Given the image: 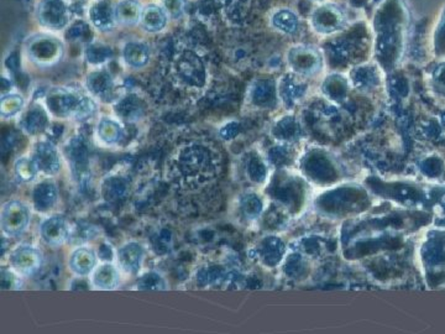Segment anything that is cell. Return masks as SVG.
I'll list each match as a JSON object with an SVG mask.
<instances>
[{
	"label": "cell",
	"instance_id": "obj_8",
	"mask_svg": "<svg viewBox=\"0 0 445 334\" xmlns=\"http://www.w3.org/2000/svg\"><path fill=\"white\" fill-rule=\"evenodd\" d=\"M90 24L102 33L112 31L115 28V5L110 0H95L88 10Z\"/></svg>",
	"mask_w": 445,
	"mask_h": 334
},
{
	"label": "cell",
	"instance_id": "obj_14",
	"mask_svg": "<svg viewBox=\"0 0 445 334\" xmlns=\"http://www.w3.org/2000/svg\"><path fill=\"white\" fill-rule=\"evenodd\" d=\"M67 158L71 161L73 170L83 171L88 165L90 145L82 135L71 139L66 148Z\"/></svg>",
	"mask_w": 445,
	"mask_h": 334
},
{
	"label": "cell",
	"instance_id": "obj_16",
	"mask_svg": "<svg viewBox=\"0 0 445 334\" xmlns=\"http://www.w3.org/2000/svg\"><path fill=\"white\" fill-rule=\"evenodd\" d=\"M57 197H58V193H57L55 183L50 181L41 182L33 188V207L38 212H43V213L48 212V210L53 208V205H56Z\"/></svg>",
	"mask_w": 445,
	"mask_h": 334
},
{
	"label": "cell",
	"instance_id": "obj_7",
	"mask_svg": "<svg viewBox=\"0 0 445 334\" xmlns=\"http://www.w3.org/2000/svg\"><path fill=\"white\" fill-rule=\"evenodd\" d=\"M10 265L23 276H31L43 265V254L33 247L21 245L10 255Z\"/></svg>",
	"mask_w": 445,
	"mask_h": 334
},
{
	"label": "cell",
	"instance_id": "obj_29",
	"mask_svg": "<svg viewBox=\"0 0 445 334\" xmlns=\"http://www.w3.org/2000/svg\"><path fill=\"white\" fill-rule=\"evenodd\" d=\"M185 0H162V8L171 19H180L185 14Z\"/></svg>",
	"mask_w": 445,
	"mask_h": 334
},
{
	"label": "cell",
	"instance_id": "obj_5",
	"mask_svg": "<svg viewBox=\"0 0 445 334\" xmlns=\"http://www.w3.org/2000/svg\"><path fill=\"white\" fill-rule=\"evenodd\" d=\"M30 222V210L28 205L19 200H10L5 203L1 215L0 225L1 230L9 237H18L28 228Z\"/></svg>",
	"mask_w": 445,
	"mask_h": 334
},
{
	"label": "cell",
	"instance_id": "obj_20",
	"mask_svg": "<svg viewBox=\"0 0 445 334\" xmlns=\"http://www.w3.org/2000/svg\"><path fill=\"white\" fill-rule=\"evenodd\" d=\"M92 281H93V285L100 290L115 289L119 284L118 270L110 264H103L95 269Z\"/></svg>",
	"mask_w": 445,
	"mask_h": 334
},
{
	"label": "cell",
	"instance_id": "obj_17",
	"mask_svg": "<svg viewBox=\"0 0 445 334\" xmlns=\"http://www.w3.org/2000/svg\"><path fill=\"white\" fill-rule=\"evenodd\" d=\"M141 4L136 0H122L115 4V18L119 25L133 26L140 24L142 15Z\"/></svg>",
	"mask_w": 445,
	"mask_h": 334
},
{
	"label": "cell",
	"instance_id": "obj_25",
	"mask_svg": "<svg viewBox=\"0 0 445 334\" xmlns=\"http://www.w3.org/2000/svg\"><path fill=\"white\" fill-rule=\"evenodd\" d=\"M85 60L92 65H100L112 58L113 51L102 43H90L85 48Z\"/></svg>",
	"mask_w": 445,
	"mask_h": 334
},
{
	"label": "cell",
	"instance_id": "obj_11",
	"mask_svg": "<svg viewBox=\"0 0 445 334\" xmlns=\"http://www.w3.org/2000/svg\"><path fill=\"white\" fill-rule=\"evenodd\" d=\"M20 128L28 135H38L48 129L50 119L46 109L41 105H31L25 110L19 122Z\"/></svg>",
	"mask_w": 445,
	"mask_h": 334
},
{
	"label": "cell",
	"instance_id": "obj_12",
	"mask_svg": "<svg viewBox=\"0 0 445 334\" xmlns=\"http://www.w3.org/2000/svg\"><path fill=\"white\" fill-rule=\"evenodd\" d=\"M166 10L156 4L144 6L140 26L147 33H159L166 28L168 21Z\"/></svg>",
	"mask_w": 445,
	"mask_h": 334
},
{
	"label": "cell",
	"instance_id": "obj_15",
	"mask_svg": "<svg viewBox=\"0 0 445 334\" xmlns=\"http://www.w3.org/2000/svg\"><path fill=\"white\" fill-rule=\"evenodd\" d=\"M144 249L138 243L125 244L119 249L118 262L124 271L136 274L141 267Z\"/></svg>",
	"mask_w": 445,
	"mask_h": 334
},
{
	"label": "cell",
	"instance_id": "obj_26",
	"mask_svg": "<svg viewBox=\"0 0 445 334\" xmlns=\"http://www.w3.org/2000/svg\"><path fill=\"white\" fill-rule=\"evenodd\" d=\"M15 175L20 181H33L38 172V167L33 158H21L15 163Z\"/></svg>",
	"mask_w": 445,
	"mask_h": 334
},
{
	"label": "cell",
	"instance_id": "obj_2",
	"mask_svg": "<svg viewBox=\"0 0 445 334\" xmlns=\"http://www.w3.org/2000/svg\"><path fill=\"white\" fill-rule=\"evenodd\" d=\"M26 58L38 67L48 68L61 61L65 46L60 38L50 33H33L24 43Z\"/></svg>",
	"mask_w": 445,
	"mask_h": 334
},
{
	"label": "cell",
	"instance_id": "obj_1",
	"mask_svg": "<svg viewBox=\"0 0 445 334\" xmlns=\"http://www.w3.org/2000/svg\"><path fill=\"white\" fill-rule=\"evenodd\" d=\"M46 105L51 114L61 119L85 120L95 114L97 105L80 92L56 87L48 92Z\"/></svg>",
	"mask_w": 445,
	"mask_h": 334
},
{
	"label": "cell",
	"instance_id": "obj_18",
	"mask_svg": "<svg viewBox=\"0 0 445 334\" xmlns=\"http://www.w3.org/2000/svg\"><path fill=\"white\" fill-rule=\"evenodd\" d=\"M125 63L133 68L145 67L150 60V48L142 41H129L123 48Z\"/></svg>",
	"mask_w": 445,
	"mask_h": 334
},
{
	"label": "cell",
	"instance_id": "obj_9",
	"mask_svg": "<svg viewBox=\"0 0 445 334\" xmlns=\"http://www.w3.org/2000/svg\"><path fill=\"white\" fill-rule=\"evenodd\" d=\"M33 161L38 167V171L53 176L60 171L61 158L55 145L50 141H40L33 148Z\"/></svg>",
	"mask_w": 445,
	"mask_h": 334
},
{
	"label": "cell",
	"instance_id": "obj_24",
	"mask_svg": "<svg viewBox=\"0 0 445 334\" xmlns=\"http://www.w3.org/2000/svg\"><path fill=\"white\" fill-rule=\"evenodd\" d=\"M24 105V98L20 95L15 93L4 95L0 100V115L4 119L13 118L15 115L19 114L20 112H23Z\"/></svg>",
	"mask_w": 445,
	"mask_h": 334
},
{
	"label": "cell",
	"instance_id": "obj_4",
	"mask_svg": "<svg viewBox=\"0 0 445 334\" xmlns=\"http://www.w3.org/2000/svg\"><path fill=\"white\" fill-rule=\"evenodd\" d=\"M35 15L38 24L53 31L66 29L71 24V8L66 0H40Z\"/></svg>",
	"mask_w": 445,
	"mask_h": 334
},
{
	"label": "cell",
	"instance_id": "obj_19",
	"mask_svg": "<svg viewBox=\"0 0 445 334\" xmlns=\"http://www.w3.org/2000/svg\"><path fill=\"white\" fill-rule=\"evenodd\" d=\"M97 257L95 253L90 248H78L73 252L70 260V266L80 276H85L90 272L93 271Z\"/></svg>",
	"mask_w": 445,
	"mask_h": 334
},
{
	"label": "cell",
	"instance_id": "obj_3",
	"mask_svg": "<svg viewBox=\"0 0 445 334\" xmlns=\"http://www.w3.org/2000/svg\"><path fill=\"white\" fill-rule=\"evenodd\" d=\"M209 163L210 156L205 148L197 144H190L177 153L176 168L182 180L188 183L202 178L209 170Z\"/></svg>",
	"mask_w": 445,
	"mask_h": 334
},
{
	"label": "cell",
	"instance_id": "obj_28",
	"mask_svg": "<svg viewBox=\"0 0 445 334\" xmlns=\"http://www.w3.org/2000/svg\"><path fill=\"white\" fill-rule=\"evenodd\" d=\"M90 33V24H87L82 20H77L76 23H72L67 28V38L71 41H82Z\"/></svg>",
	"mask_w": 445,
	"mask_h": 334
},
{
	"label": "cell",
	"instance_id": "obj_22",
	"mask_svg": "<svg viewBox=\"0 0 445 334\" xmlns=\"http://www.w3.org/2000/svg\"><path fill=\"white\" fill-rule=\"evenodd\" d=\"M97 131L100 140L108 145L119 143L124 136L123 126L119 124L117 120L109 118H103L100 120Z\"/></svg>",
	"mask_w": 445,
	"mask_h": 334
},
{
	"label": "cell",
	"instance_id": "obj_6",
	"mask_svg": "<svg viewBox=\"0 0 445 334\" xmlns=\"http://www.w3.org/2000/svg\"><path fill=\"white\" fill-rule=\"evenodd\" d=\"M175 76L186 86L199 87L204 82V67L195 55L188 51L180 53L173 63Z\"/></svg>",
	"mask_w": 445,
	"mask_h": 334
},
{
	"label": "cell",
	"instance_id": "obj_13",
	"mask_svg": "<svg viewBox=\"0 0 445 334\" xmlns=\"http://www.w3.org/2000/svg\"><path fill=\"white\" fill-rule=\"evenodd\" d=\"M87 87L95 97L108 100L113 96L115 85L109 72L100 70L90 73L87 78Z\"/></svg>",
	"mask_w": 445,
	"mask_h": 334
},
{
	"label": "cell",
	"instance_id": "obj_21",
	"mask_svg": "<svg viewBox=\"0 0 445 334\" xmlns=\"http://www.w3.org/2000/svg\"><path fill=\"white\" fill-rule=\"evenodd\" d=\"M117 113L122 119L127 122L139 120L144 114V107L136 96H127L119 100L117 105Z\"/></svg>",
	"mask_w": 445,
	"mask_h": 334
},
{
	"label": "cell",
	"instance_id": "obj_23",
	"mask_svg": "<svg viewBox=\"0 0 445 334\" xmlns=\"http://www.w3.org/2000/svg\"><path fill=\"white\" fill-rule=\"evenodd\" d=\"M128 188L127 178L122 176H110L105 178L102 185V195L104 197V200L113 202V200L122 198L128 191Z\"/></svg>",
	"mask_w": 445,
	"mask_h": 334
},
{
	"label": "cell",
	"instance_id": "obj_27",
	"mask_svg": "<svg viewBox=\"0 0 445 334\" xmlns=\"http://www.w3.org/2000/svg\"><path fill=\"white\" fill-rule=\"evenodd\" d=\"M139 290H166V281L163 280L161 275H159L156 272H147L145 275H142L138 281Z\"/></svg>",
	"mask_w": 445,
	"mask_h": 334
},
{
	"label": "cell",
	"instance_id": "obj_10",
	"mask_svg": "<svg viewBox=\"0 0 445 334\" xmlns=\"http://www.w3.org/2000/svg\"><path fill=\"white\" fill-rule=\"evenodd\" d=\"M41 237L53 247H60L70 238V225L63 217L55 215L41 225Z\"/></svg>",
	"mask_w": 445,
	"mask_h": 334
}]
</instances>
